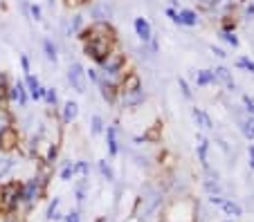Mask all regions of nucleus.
<instances>
[{
	"label": "nucleus",
	"mask_w": 254,
	"mask_h": 222,
	"mask_svg": "<svg viewBox=\"0 0 254 222\" xmlns=\"http://www.w3.org/2000/svg\"><path fill=\"white\" fill-rule=\"evenodd\" d=\"M67 2H70V0H67Z\"/></svg>",
	"instance_id": "obj_47"
},
{
	"label": "nucleus",
	"mask_w": 254,
	"mask_h": 222,
	"mask_svg": "<svg viewBox=\"0 0 254 222\" xmlns=\"http://www.w3.org/2000/svg\"><path fill=\"white\" fill-rule=\"evenodd\" d=\"M178 88H180V92H183V97L187 99V101H191V99H193V92H191V88H189V83L185 81L183 77L178 79Z\"/></svg>",
	"instance_id": "obj_27"
},
{
	"label": "nucleus",
	"mask_w": 254,
	"mask_h": 222,
	"mask_svg": "<svg viewBox=\"0 0 254 222\" xmlns=\"http://www.w3.org/2000/svg\"><path fill=\"white\" fill-rule=\"evenodd\" d=\"M86 70H83L81 63H70L67 65V83H70V88L74 92H79V94H83L88 88V81H86Z\"/></svg>",
	"instance_id": "obj_3"
},
{
	"label": "nucleus",
	"mask_w": 254,
	"mask_h": 222,
	"mask_svg": "<svg viewBox=\"0 0 254 222\" xmlns=\"http://www.w3.org/2000/svg\"><path fill=\"white\" fill-rule=\"evenodd\" d=\"M241 101H243V110H245V115L254 117V97H252V94H243V97H241Z\"/></svg>",
	"instance_id": "obj_24"
},
{
	"label": "nucleus",
	"mask_w": 254,
	"mask_h": 222,
	"mask_svg": "<svg viewBox=\"0 0 254 222\" xmlns=\"http://www.w3.org/2000/svg\"><path fill=\"white\" fill-rule=\"evenodd\" d=\"M227 222H232V220H227Z\"/></svg>",
	"instance_id": "obj_46"
},
{
	"label": "nucleus",
	"mask_w": 254,
	"mask_h": 222,
	"mask_svg": "<svg viewBox=\"0 0 254 222\" xmlns=\"http://www.w3.org/2000/svg\"><path fill=\"white\" fill-rule=\"evenodd\" d=\"M200 2H205V0H200Z\"/></svg>",
	"instance_id": "obj_45"
},
{
	"label": "nucleus",
	"mask_w": 254,
	"mask_h": 222,
	"mask_svg": "<svg viewBox=\"0 0 254 222\" xmlns=\"http://www.w3.org/2000/svg\"><path fill=\"white\" fill-rule=\"evenodd\" d=\"M59 202H61V200L54 198V202L50 204V209H48V218H59V216H57V207H59Z\"/></svg>",
	"instance_id": "obj_32"
},
{
	"label": "nucleus",
	"mask_w": 254,
	"mask_h": 222,
	"mask_svg": "<svg viewBox=\"0 0 254 222\" xmlns=\"http://www.w3.org/2000/svg\"><path fill=\"white\" fill-rule=\"evenodd\" d=\"M77 200H79V202H83V200H86V182H81L77 186Z\"/></svg>",
	"instance_id": "obj_33"
},
{
	"label": "nucleus",
	"mask_w": 254,
	"mask_h": 222,
	"mask_svg": "<svg viewBox=\"0 0 254 222\" xmlns=\"http://www.w3.org/2000/svg\"><path fill=\"white\" fill-rule=\"evenodd\" d=\"M0 139H2V133H0Z\"/></svg>",
	"instance_id": "obj_44"
},
{
	"label": "nucleus",
	"mask_w": 254,
	"mask_h": 222,
	"mask_svg": "<svg viewBox=\"0 0 254 222\" xmlns=\"http://www.w3.org/2000/svg\"><path fill=\"white\" fill-rule=\"evenodd\" d=\"M20 65H23V72H25V74H29V58L25 56V54L20 56Z\"/></svg>",
	"instance_id": "obj_39"
},
{
	"label": "nucleus",
	"mask_w": 254,
	"mask_h": 222,
	"mask_svg": "<svg viewBox=\"0 0 254 222\" xmlns=\"http://www.w3.org/2000/svg\"><path fill=\"white\" fill-rule=\"evenodd\" d=\"M245 18L248 20L254 18V0H250V5H245Z\"/></svg>",
	"instance_id": "obj_34"
},
{
	"label": "nucleus",
	"mask_w": 254,
	"mask_h": 222,
	"mask_svg": "<svg viewBox=\"0 0 254 222\" xmlns=\"http://www.w3.org/2000/svg\"><path fill=\"white\" fill-rule=\"evenodd\" d=\"M106 144H108V153L111 155L120 153V144H117V128L115 126H108V128H106Z\"/></svg>",
	"instance_id": "obj_16"
},
{
	"label": "nucleus",
	"mask_w": 254,
	"mask_h": 222,
	"mask_svg": "<svg viewBox=\"0 0 254 222\" xmlns=\"http://www.w3.org/2000/svg\"><path fill=\"white\" fill-rule=\"evenodd\" d=\"M29 18L34 20H43V9L39 5H29Z\"/></svg>",
	"instance_id": "obj_30"
},
{
	"label": "nucleus",
	"mask_w": 254,
	"mask_h": 222,
	"mask_svg": "<svg viewBox=\"0 0 254 222\" xmlns=\"http://www.w3.org/2000/svg\"><path fill=\"white\" fill-rule=\"evenodd\" d=\"M48 2H50V5H52V2H54V0H48Z\"/></svg>",
	"instance_id": "obj_42"
},
{
	"label": "nucleus",
	"mask_w": 254,
	"mask_h": 222,
	"mask_svg": "<svg viewBox=\"0 0 254 222\" xmlns=\"http://www.w3.org/2000/svg\"><path fill=\"white\" fill-rule=\"evenodd\" d=\"M221 39L225 41L227 45H232V47H239V45H241L239 36L234 34V29H223V32H221Z\"/></svg>",
	"instance_id": "obj_20"
},
{
	"label": "nucleus",
	"mask_w": 254,
	"mask_h": 222,
	"mask_svg": "<svg viewBox=\"0 0 254 222\" xmlns=\"http://www.w3.org/2000/svg\"><path fill=\"white\" fill-rule=\"evenodd\" d=\"M202 5H205L209 11H214V14H223V16H225L227 11H232L234 0H205Z\"/></svg>",
	"instance_id": "obj_12"
},
{
	"label": "nucleus",
	"mask_w": 254,
	"mask_h": 222,
	"mask_svg": "<svg viewBox=\"0 0 254 222\" xmlns=\"http://www.w3.org/2000/svg\"><path fill=\"white\" fill-rule=\"evenodd\" d=\"M39 195H41V179H36V178L29 179L23 186V191H20V200L27 204H32L34 200H39Z\"/></svg>",
	"instance_id": "obj_8"
},
{
	"label": "nucleus",
	"mask_w": 254,
	"mask_h": 222,
	"mask_svg": "<svg viewBox=\"0 0 254 222\" xmlns=\"http://www.w3.org/2000/svg\"><path fill=\"white\" fill-rule=\"evenodd\" d=\"M236 68L245 70V72L254 74V61H250L248 56H239V61H236Z\"/></svg>",
	"instance_id": "obj_26"
},
{
	"label": "nucleus",
	"mask_w": 254,
	"mask_h": 222,
	"mask_svg": "<svg viewBox=\"0 0 254 222\" xmlns=\"http://www.w3.org/2000/svg\"><path fill=\"white\" fill-rule=\"evenodd\" d=\"M43 52H45V58H48L52 65H57L59 63V54H57V45L52 43L50 39H45L43 41Z\"/></svg>",
	"instance_id": "obj_18"
},
{
	"label": "nucleus",
	"mask_w": 254,
	"mask_h": 222,
	"mask_svg": "<svg viewBox=\"0 0 254 222\" xmlns=\"http://www.w3.org/2000/svg\"><path fill=\"white\" fill-rule=\"evenodd\" d=\"M92 18H95L97 23H108V20L113 18V9L108 5H104V2H97V5L92 7Z\"/></svg>",
	"instance_id": "obj_13"
},
{
	"label": "nucleus",
	"mask_w": 254,
	"mask_h": 222,
	"mask_svg": "<svg viewBox=\"0 0 254 222\" xmlns=\"http://www.w3.org/2000/svg\"><path fill=\"white\" fill-rule=\"evenodd\" d=\"M191 119L196 121V126H200L202 131H214V121H211V117L207 115L202 108H191Z\"/></svg>",
	"instance_id": "obj_11"
},
{
	"label": "nucleus",
	"mask_w": 254,
	"mask_h": 222,
	"mask_svg": "<svg viewBox=\"0 0 254 222\" xmlns=\"http://www.w3.org/2000/svg\"><path fill=\"white\" fill-rule=\"evenodd\" d=\"M99 173L104 175V178L108 179V182H113V179H115V173H113L111 164H108V162H106V160H101V162H99Z\"/></svg>",
	"instance_id": "obj_25"
},
{
	"label": "nucleus",
	"mask_w": 254,
	"mask_h": 222,
	"mask_svg": "<svg viewBox=\"0 0 254 222\" xmlns=\"http://www.w3.org/2000/svg\"><path fill=\"white\" fill-rule=\"evenodd\" d=\"M171 23L183 25V27H196V25H200V16L193 9H178Z\"/></svg>",
	"instance_id": "obj_5"
},
{
	"label": "nucleus",
	"mask_w": 254,
	"mask_h": 222,
	"mask_svg": "<svg viewBox=\"0 0 254 222\" xmlns=\"http://www.w3.org/2000/svg\"><path fill=\"white\" fill-rule=\"evenodd\" d=\"M221 207H223V211H225L227 216H232V218H236V216H243V209H241L236 202H232V200H223V202H221Z\"/></svg>",
	"instance_id": "obj_19"
},
{
	"label": "nucleus",
	"mask_w": 254,
	"mask_h": 222,
	"mask_svg": "<svg viewBox=\"0 0 254 222\" xmlns=\"http://www.w3.org/2000/svg\"><path fill=\"white\" fill-rule=\"evenodd\" d=\"M133 27H135V34H137V39L142 41V45H146L151 39H153V29H151V23L144 16H137V18L133 20Z\"/></svg>",
	"instance_id": "obj_7"
},
{
	"label": "nucleus",
	"mask_w": 254,
	"mask_h": 222,
	"mask_svg": "<svg viewBox=\"0 0 254 222\" xmlns=\"http://www.w3.org/2000/svg\"><path fill=\"white\" fill-rule=\"evenodd\" d=\"M25 88H27L29 99H34V101H41V99H43V90H45V88H41L39 79L34 77L32 72L25 74Z\"/></svg>",
	"instance_id": "obj_9"
},
{
	"label": "nucleus",
	"mask_w": 254,
	"mask_h": 222,
	"mask_svg": "<svg viewBox=\"0 0 254 222\" xmlns=\"http://www.w3.org/2000/svg\"><path fill=\"white\" fill-rule=\"evenodd\" d=\"M7 222H16V220H7Z\"/></svg>",
	"instance_id": "obj_43"
},
{
	"label": "nucleus",
	"mask_w": 254,
	"mask_h": 222,
	"mask_svg": "<svg viewBox=\"0 0 254 222\" xmlns=\"http://www.w3.org/2000/svg\"><path fill=\"white\" fill-rule=\"evenodd\" d=\"M72 175H74V164H70V162H67V164L63 166V171H61V179H63V182H70Z\"/></svg>",
	"instance_id": "obj_29"
},
{
	"label": "nucleus",
	"mask_w": 254,
	"mask_h": 222,
	"mask_svg": "<svg viewBox=\"0 0 254 222\" xmlns=\"http://www.w3.org/2000/svg\"><path fill=\"white\" fill-rule=\"evenodd\" d=\"M248 160L250 169H254V144H248Z\"/></svg>",
	"instance_id": "obj_37"
},
{
	"label": "nucleus",
	"mask_w": 254,
	"mask_h": 222,
	"mask_svg": "<svg viewBox=\"0 0 254 222\" xmlns=\"http://www.w3.org/2000/svg\"><path fill=\"white\" fill-rule=\"evenodd\" d=\"M205 188H207V191H209L211 195H214V193H218V184H216V182H211V179H207V182H205Z\"/></svg>",
	"instance_id": "obj_36"
},
{
	"label": "nucleus",
	"mask_w": 254,
	"mask_h": 222,
	"mask_svg": "<svg viewBox=\"0 0 254 222\" xmlns=\"http://www.w3.org/2000/svg\"><path fill=\"white\" fill-rule=\"evenodd\" d=\"M216 79L211 70H198L196 72V86L198 88H207V86H214Z\"/></svg>",
	"instance_id": "obj_17"
},
{
	"label": "nucleus",
	"mask_w": 254,
	"mask_h": 222,
	"mask_svg": "<svg viewBox=\"0 0 254 222\" xmlns=\"http://www.w3.org/2000/svg\"><path fill=\"white\" fill-rule=\"evenodd\" d=\"M9 97H11V101H16L20 108H25V106H27V101H29V94H27V88H25V83H23V81H16L14 86H11V90H9Z\"/></svg>",
	"instance_id": "obj_10"
},
{
	"label": "nucleus",
	"mask_w": 254,
	"mask_h": 222,
	"mask_svg": "<svg viewBox=\"0 0 254 222\" xmlns=\"http://www.w3.org/2000/svg\"><path fill=\"white\" fill-rule=\"evenodd\" d=\"M104 131H106L104 119H101L99 115H95V117H92V121H90V133H92V135H101Z\"/></svg>",
	"instance_id": "obj_23"
},
{
	"label": "nucleus",
	"mask_w": 254,
	"mask_h": 222,
	"mask_svg": "<svg viewBox=\"0 0 254 222\" xmlns=\"http://www.w3.org/2000/svg\"><path fill=\"white\" fill-rule=\"evenodd\" d=\"M207 150H209V139H205L202 137L200 144H198V160H200V164L207 169Z\"/></svg>",
	"instance_id": "obj_21"
},
{
	"label": "nucleus",
	"mask_w": 254,
	"mask_h": 222,
	"mask_svg": "<svg viewBox=\"0 0 254 222\" xmlns=\"http://www.w3.org/2000/svg\"><path fill=\"white\" fill-rule=\"evenodd\" d=\"M74 171L81 173V175H88V164L86 162H77V164H74Z\"/></svg>",
	"instance_id": "obj_35"
},
{
	"label": "nucleus",
	"mask_w": 254,
	"mask_h": 222,
	"mask_svg": "<svg viewBox=\"0 0 254 222\" xmlns=\"http://www.w3.org/2000/svg\"><path fill=\"white\" fill-rule=\"evenodd\" d=\"M239 128H241V135H243L245 139L254 141V117L245 115L243 119H239Z\"/></svg>",
	"instance_id": "obj_14"
},
{
	"label": "nucleus",
	"mask_w": 254,
	"mask_h": 222,
	"mask_svg": "<svg viewBox=\"0 0 254 222\" xmlns=\"http://www.w3.org/2000/svg\"><path fill=\"white\" fill-rule=\"evenodd\" d=\"M81 25H83V16H74V18H72V25H70V34H74V32H79V29H81Z\"/></svg>",
	"instance_id": "obj_31"
},
{
	"label": "nucleus",
	"mask_w": 254,
	"mask_h": 222,
	"mask_svg": "<svg viewBox=\"0 0 254 222\" xmlns=\"http://www.w3.org/2000/svg\"><path fill=\"white\" fill-rule=\"evenodd\" d=\"M83 34L88 36V41H86V54L92 58V61H97V63H101L108 54L113 52V43H111V36H106V34H99L97 36L95 34V29H88V32H83ZM83 36V39H86Z\"/></svg>",
	"instance_id": "obj_1"
},
{
	"label": "nucleus",
	"mask_w": 254,
	"mask_h": 222,
	"mask_svg": "<svg viewBox=\"0 0 254 222\" xmlns=\"http://www.w3.org/2000/svg\"><path fill=\"white\" fill-rule=\"evenodd\" d=\"M5 86V77H2V74H0V88Z\"/></svg>",
	"instance_id": "obj_41"
},
{
	"label": "nucleus",
	"mask_w": 254,
	"mask_h": 222,
	"mask_svg": "<svg viewBox=\"0 0 254 222\" xmlns=\"http://www.w3.org/2000/svg\"><path fill=\"white\" fill-rule=\"evenodd\" d=\"M211 72H214L216 83H221V86L225 88L227 92H234L236 90V81H234V77H232V70L230 68H225V65H218V68H214Z\"/></svg>",
	"instance_id": "obj_4"
},
{
	"label": "nucleus",
	"mask_w": 254,
	"mask_h": 222,
	"mask_svg": "<svg viewBox=\"0 0 254 222\" xmlns=\"http://www.w3.org/2000/svg\"><path fill=\"white\" fill-rule=\"evenodd\" d=\"M124 65H126V56L115 52V49L99 63L101 74H104L106 79H111V81H115V79H120L122 74H124Z\"/></svg>",
	"instance_id": "obj_2"
},
{
	"label": "nucleus",
	"mask_w": 254,
	"mask_h": 222,
	"mask_svg": "<svg viewBox=\"0 0 254 222\" xmlns=\"http://www.w3.org/2000/svg\"><path fill=\"white\" fill-rule=\"evenodd\" d=\"M122 99V106L126 108H135V106H142L144 99H146V94H144V88H135V90H128V92H122L120 94Z\"/></svg>",
	"instance_id": "obj_6"
},
{
	"label": "nucleus",
	"mask_w": 254,
	"mask_h": 222,
	"mask_svg": "<svg viewBox=\"0 0 254 222\" xmlns=\"http://www.w3.org/2000/svg\"><path fill=\"white\" fill-rule=\"evenodd\" d=\"M65 222H81V220H79V213H77V211L67 213V216H65Z\"/></svg>",
	"instance_id": "obj_40"
},
{
	"label": "nucleus",
	"mask_w": 254,
	"mask_h": 222,
	"mask_svg": "<svg viewBox=\"0 0 254 222\" xmlns=\"http://www.w3.org/2000/svg\"><path fill=\"white\" fill-rule=\"evenodd\" d=\"M211 54H214V56H218V58H225L227 54H225V49H221V47H216V45H211Z\"/></svg>",
	"instance_id": "obj_38"
},
{
	"label": "nucleus",
	"mask_w": 254,
	"mask_h": 222,
	"mask_svg": "<svg viewBox=\"0 0 254 222\" xmlns=\"http://www.w3.org/2000/svg\"><path fill=\"white\" fill-rule=\"evenodd\" d=\"M77 115H79L77 101H65V103H63V112H61L63 124H72V121L77 119Z\"/></svg>",
	"instance_id": "obj_15"
},
{
	"label": "nucleus",
	"mask_w": 254,
	"mask_h": 222,
	"mask_svg": "<svg viewBox=\"0 0 254 222\" xmlns=\"http://www.w3.org/2000/svg\"><path fill=\"white\" fill-rule=\"evenodd\" d=\"M43 99L50 103V106H57V103H59L57 90H54V88H45V90H43Z\"/></svg>",
	"instance_id": "obj_28"
},
{
	"label": "nucleus",
	"mask_w": 254,
	"mask_h": 222,
	"mask_svg": "<svg viewBox=\"0 0 254 222\" xmlns=\"http://www.w3.org/2000/svg\"><path fill=\"white\" fill-rule=\"evenodd\" d=\"M16 162L11 160V157H0V179L5 178V175L11 173V169H14Z\"/></svg>",
	"instance_id": "obj_22"
}]
</instances>
